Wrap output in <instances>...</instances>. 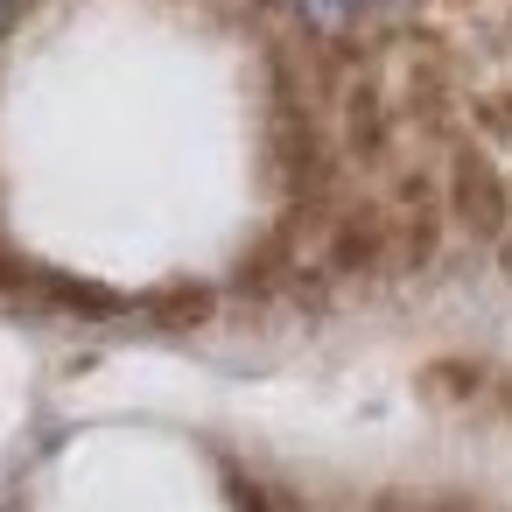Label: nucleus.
<instances>
[{"instance_id": "obj_1", "label": "nucleus", "mask_w": 512, "mask_h": 512, "mask_svg": "<svg viewBox=\"0 0 512 512\" xmlns=\"http://www.w3.org/2000/svg\"><path fill=\"white\" fill-rule=\"evenodd\" d=\"M309 8H316V15L330 22V15H344V0H309Z\"/></svg>"}]
</instances>
